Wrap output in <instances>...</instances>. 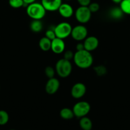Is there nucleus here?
<instances>
[{"mask_svg":"<svg viewBox=\"0 0 130 130\" xmlns=\"http://www.w3.org/2000/svg\"><path fill=\"white\" fill-rule=\"evenodd\" d=\"M73 61L78 67L85 69L89 68L93 65V57L91 53L86 50L76 51L74 53Z\"/></svg>","mask_w":130,"mask_h":130,"instance_id":"1","label":"nucleus"},{"mask_svg":"<svg viewBox=\"0 0 130 130\" xmlns=\"http://www.w3.org/2000/svg\"><path fill=\"white\" fill-rule=\"evenodd\" d=\"M112 1H113V3H120V2H121L122 0H112Z\"/></svg>","mask_w":130,"mask_h":130,"instance_id":"30","label":"nucleus"},{"mask_svg":"<svg viewBox=\"0 0 130 130\" xmlns=\"http://www.w3.org/2000/svg\"><path fill=\"white\" fill-rule=\"evenodd\" d=\"M51 42L52 41L45 36L43 37L39 41L40 48L43 52H48L51 49Z\"/></svg>","mask_w":130,"mask_h":130,"instance_id":"15","label":"nucleus"},{"mask_svg":"<svg viewBox=\"0 0 130 130\" xmlns=\"http://www.w3.org/2000/svg\"><path fill=\"white\" fill-rule=\"evenodd\" d=\"M9 121V115L6 111L0 110V125L3 126L7 124Z\"/></svg>","mask_w":130,"mask_h":130,"instance_id":"20","label":"nucleus"},{"mask_svg":"<svg viewBox=\"0 0 130 130\" xmlns=\"http://www.w3.org/2000/svg\"><path fill=\"white\" fill-rule=\"evenodd\" d=\"M76 51H81V50H85L84 43H78V44L76 45Z\"/></svg>","mask_w":130,"mask_h":130,"instance_id":"28","label":"nucleus"},{"mask_svg":"<svg viewBox=\"0 0 130 130\" xmlns=\"http://www.w3.org/2000/svg\"><path fill=\"white\" fill-rule=\"evenodd\" d=\"M89 10L91 13H96L99 10V5L98 3H90L89 5L88 6Z\"/></svg>","mask_w":130,"mask_h":130,"instance_id":"24","label":"nucleus"},{"mask_svg":"<svg viewBox=\"0 0 130 130\" xmlns=\"http://www.w3.org/2000/svg\"><path fill=\"white\" fill-rule=\"evenodd\" d=\"M65 1H71V0H65Z\"/></svg>","mask_w":130,"mask_h":130,"instance_id":"31","label":"nucleus"},{"mask_svg":"<svg viewBox=\"0 0 130 130\" xmlns=\"http://www.w3.org/2000/svg\"><path fill=\"white\" fill-rule=\"evenodd\" d=\"M91 15L92 13L89 10L88 6H80L75 13L76 20L82 24L87 23L90 20Z\"/></svg>","mask_w":130,"mask_h":130,"instance_id":"6","label":"nucleus"},{"mask_svg":"<svg viewBox=\"0 0 130 130\" xmlns=\"http://www.w3.org/2000/svg\"><path fill=\"white\" fill-rule=\"evenodd\" d=\"M87 29L84 25H78L74 27H72L71 36L73 39L76 41H81L84 40L87 37Z\"/></svg>","mask_w":130,"mask_h":130,"instance_id":"7","label":"nucleus"},{"mask_svg":"<svg viewBox=\"0 0 130 130\" xmlns=\"http://www.w3.org/2000/svg\"><path fill=\"white\" fill-rule=\"evenodd\" d=\"M59 115L62 119H65V120H70V119H73V117L75 116L73 109L68 107H65L61 109L60 110Z\"/></svg>","mask_w":130,"mask_h":130,"instance_id":"16","label":"nucleus"},{"mask_svg":"<svg viewBox=\"0 0 130 130\" xmlns=\"http://www.w3.org/2000/svg\"><path fill=\"white\" fill-rule=\"evenodd\" d=\"M87 91L86 86L82 83H76L72 86L71 90V95L75 99L82 98L85 95Z\"/></svg>","mask_w":130,"mask_h":130,"instance_id":"8","label":"nucleus"},{"mask_svg":"<svg viewBox=\"0 0 130 130\" xmlns=\"http://www.w3.org/2000/svg\"><path fill=\"white\" fill-rule=\"evenodd\" d=\"M79 125L83 130H91L93 128V123L90 119L86 116L80 118Z\"/></svg>","mask_w":130,"mask_h":130,"instance_id":"14","label":"nucleus"},{"mask_svg":"<svg viewBox=\"0 0 130 130\" xmlns=\"http://www.w3.org/2000/svg\"><path fill=\"white\" fill-rule=\"evenodd\" d=\"M51 50L56 54H61L64 52L65 43L64 39L56 38L51 42Z\"/></svg>","mask_w":130,"mask_h":130,"instance_id":"10","label":"nucleus"},{"mask_svg":"<svg viewBox=\"0 0 130 130\" xmlns=\"http://www.w3.org/2000/svg\"><path fill=\"white\" fill-rule=\"evenodd\" d=\"M8 3L13 8H20L25 5L23 0H8Z\"/></svg>","mask_w":130,"mask_h":130,"instance_id":"22","label":"nucleus"},{"mask_svg":"<svg viewBox=\"0 0 130 130\" xmlns=\"http://www.w3.org/2000/svg\"><path fill=\"white\" fill-rule=\"evenodd\" d=\"M45 37L47 38L48 39H49L50 40H53L54 39L56 38V34H55L54 29H48V30H46L45 32Z\"/></svg>","mask_w":130,"mask_h":130,"instance_id":"25","label":"nucleus"},{"mask_svg":"<svg viewBox=\"0 0 130 130\" xmlns=\"http://www.w3.org/2000/svg\"><path fill=\"white\" fill-rule=\"evenodd\" d=\"M83 43H84L85 50L91 52L97 49L99 45V40L96 37L91 36L87 37L84 39Z\"/></svg>","mask_w":130,"mask_h":130,"instance_id":"11","label":"nucleus"},{"mask_svg":"<svg viewBox=\"0 0 130 130\" xmlns=\"http://www.w3.org/2000/svg\"><path fill=\"white\" fill-rule=\"evenodd\" d=\"M54 29L56 38L64 39L71 35L72 27L70 23L66 22H62L57 24L54 28Z\"/></svg>","mask_w":130,"mask_h":130,"instance_id":"4","label":"nucleus"},{"mask_svg":"<svg viewBox=\"0 0 130 130\" xmlns=\"http://www.w3.org/2000/svg\"><path fill=\"white\" fill-rule=\"evenodd\" d=\"M29 27L31 31L34 32H39L43 29V24L41 20H33Z\"/></svg>","mask_w":130,"mask_h":130,"instance_id":"18","label":"nucleus"},{"mask_svg":"<svg viewBox=\"0 0 130 130\" xmlns=\"http://www.w3.org/2000/svg\"><path fill=\"white\" fill-rule=\"evenodd\" d=\"M62 0H42L41 3L45 8L46 11H57L60 7Z\"/></svg>","mask_w":130,"mask_h":130,"instance_id":"12","label":"nucleus"},{"mask_svg":"<svg viewBox=\"0 0 130 130\" xmlns=\"http://www.w3.org/2000/svg\"><path fill=\"white\" fill-rule=\"evenodd\" d=\"M57 11H59L61 16L66 19L71 17L74 14L73 8L71 5L68 3L61 4Z\"/></svg>","mask_w":130,"mask_h":130,"instance_id":"13","label":"nucleus"},{"mask_svg":"<svg viewBox=\"0 0 130 130\" xmlns=\"http://www.w3.org/2000/svg\"><path fill=\"white\" fill-rule=\"evenodd\" d=\"M46 10L42 3L34 2L27 6V15L33 20H41L46 15Z\"/></svg>","mask_w":130,"mask_h":130,"instance_id":"2","label":"nucleus"},{"mask_svg":"<svg viewBox=\"0 0 130 130\" xmlns=\"http://www.w3.org/2000/svg\"><path fill=\"white\" fill-rule=\"evenodd\" d=\"M94 72L98 76H103L107 73V69L106 67H105L103 65H99L94 68Z\"/></svg>","mask_w":130,"mask_h":130,"instance_id":"21","label":"nucleus"},{"mask_svg":"<svg viewBox=\"0 0 130 130\" xmlns=\"http://www.w3.org/2000/svg\"><path fill=\"white\" fill-rule=\"evenodd\" d=\"M72 109L75 116L81 118L89 114L90 110V105L87 102L80 101L74 105Z\"/></svg>","mask_w":130,"mask_h":130,"instance_id":"5","label":"nucleus"},{"mask_svg":"<svg viewBox=\"0 0 130 130\" xmlns=\"http://www.w3.org/2000/svg\"><path fill=\"white\" fill-rule=\"evenodd\" d=\"M72 65L71 61L67 60L64 58L59 59L56 64V72L59 77L62 78L67 77L72 72Z\"/></svg>","mask_w":130,"mask_h":130,"instance_id":"3","label":"nucleus"},{"mask_svg":"<svg viewBox=\"0 0 130 130\" xmlns=\"http://www.w3.org/2000/svg\"><path fill=\"white\" fill-rule=\"evenodd\" d=\"M78 3L82 6H88L91 3V0H77Z\"/></svg>","mask_w":130,"mask_h":130,"instance_id":"27","label":"nucleus"},{"mask_svg":"<svg viewBox=\"0 0 130 130\" xmlns=\"http://www.w3.org/2000/svg\"><path fill=\"white\" fill-rule=\"evenodd\" d=\"M74 53L71 50H66L64 52V57L63 58L67 60L71 61V60H73Z\"/></svg>","mask_w":130,"mask_h":130,"instance_id":"26","label":"nucleus"},{"mask_svg":"<svg viewBox=\"0 0 130 130\" xmlns=\"http://www.w3.org/2000/svg\"><path fill=\"white\" fill-rule=\"evenodd\" d=\"M123 15L124 13L120 7H113L109 11L110 17L115 20L121 19L123 17Z\"/></svg>","mask_w":130,"mask_h":130,"instance_id":"17","label":"nucleus"},{"mask_svg":"<svg viewBox=\"0 0 130 130\" xmlns=\"http://www.w3.org/2000/svg\"><path fill=\"white\" fill-rule=\"evenodd\" d=\"M60 87V82L56 77L48 79L45 85V90L48 95H54L58 91Z\"/></svg>","mask_w":130,"mask_h":130,"instance_id":"9","label":"nucleus"},{"mask_svg":"<svg viewBox=\"0 0 130 130\" xmlns=\"http://www.w3.org/2000/svg\"><path fill=\"white\" fill-rule=\"evenodd\" d=\"M119 4V7L124 14L130 15V0H122Z\"/></svg>","mask_w":130,"mask_h":130,"instance_id":"19","label":"nucleus"},{"mask_svg":"<svg viewBox=\"0 0 130 130\" xmlns=\"http://www.w3.org/2000/svg\"><path fill=\"white\" fill-rule=\"evenodd\" d=\"M9 130H15V129H9Z\"/></svg>","mask_w":130,"mask_h":130,"instance_id":"32","label":"nucleus"},{"mask_svg":"<svg viewBox=\"0 0 130 130\" xmlns=\"http://www.w3.org/2000/svg\"><path fill=\"white\" fill-rule=\"evenodd\" d=\"M23 1H24V4L26 5L27 6H28V5H29V4H31L33 3L36 2V0H23Z\"/></svg>","mask_w":130,"mask_h":130,"instance_id":"29","label":"nucleus"},{"mask_svg":"<svg viewBox=\"0 0 130 130\" xmlns=\"http://www.w3.org/2000/svg\"><path fill=\"white\" fill-rule=\"evenodd\" d=\"M45 74L46 75L48 79L54 77L55 73H56V70L51 66H47L45 68Z\"/></svg>","mask_w":130,"mask_h":130,"instance_id":"23","label":"nucleus"}]
</instances>
